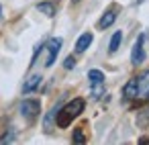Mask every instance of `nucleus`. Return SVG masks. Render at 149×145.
<instances>
[{
  "mask_svg": "<svg viewBox=\"0 0 149 145\" xmlns=\"http://www.w3.org/2000/svg\"><path fill=\"white\" fill-rule=\"evenodd\" d=\"M123 96L127 100H149V70L131 78L123 88Z\"/></svg>",
  "mask_w": 149,
  "mask_h": 145,
  "instance_id": "obj_1",
  "label": "nucleus"
},
{
  "mask_svg": "<svg viewBox=\"0 0 149 145\" xmlns=\"http://www.w3.org/2000/svg\"><path fill=\"white\" fill-rule=\"evenodd\" d=\"M84 106H86V102H84V98H74V100H70L65 106H61V108H57V127H61V129H65L76 116H80L82 114V110H84Z\"/></svg>",
  "mask_w": 149,
  "mask_h": 145,
  "instance_id": "obj_2",
  "label": "nucleus"
},
{
  "mask_svg": "<svg viewBox=\"0 0 149 145\" xmlns=\"http://www.w3.org/2000/svg\"><path fill=\"white\" fill-rule=\"evenodd\" d=\"M19 110H21V114L31 123V121H35V119L39 116V112H41V102L35 100V98H25V100L21 102Z\"/></svg>",
  "mask_w": 149,
  "mask_h": 145,
  "instance_id": "obj_3",
  "label": "nucleus"
},
{
  "mask_svg": "<svg viewBox=\"0 0 149 145\" xmlns=\"http://www.w3.org/2000/svg\"><path fill=\"white\" fill-rule=\"evenodd\" d=\"M61 43H63V41H61L59 37H53V39L47 41V45H45V47H47V59H45V66H47V68H51L53 61L57 59V53H59V49H61Z\"/></svg>",
  "mask_w": 149,
  "mask_h": 145,
  "instance_id": "obj_4",
  "label": "nucleus"
},
{
  "mask_svg": "<svg viewBox=\"0 0 149 145\" xmlns=\"http://www.w3.org/2000/svg\"><path fill=\"white\" fill-rule=\"evenodd\" d=\"M143 41H145V35H139L137 43L133 45V51H131V61L133 66H141L145 61V49H143Z\"/></svg>",
  "mask_w": 149,
  "mask_h": 145,
  "instance_id": "obj_5",
  "label": "nucleus"
},
{
  "mask_svg": "<svg viewBox=\"0 0 149 145\" xmlns=\"http://www.w3.org/2000/svg\"><path fill=\"white\" fill-rule=\"evenodd\" d=\"M116 15H118V6H110V8L102 15V19L98 21V29H108V27L116 21Z\"/></svg>",
  "mask_w": 149,
  "mask_h": 145,
  "instance_id": "obj_6",
  "label": "nucleus"
},
{
  "mask_svg": "<svg viewBox=\"0 0 149 145\" xmlns=\"http://www.w3.org/2000/svg\"><path fill=\"white\" fill-rule=\"evenodd\" d=\"M92 33H84V35H80L78 37V41H76V51L78 53H84L88 47H90V43H92Z\"/></svg>",
  "mask_w": 149,
  "mask_h": 145,
  "instance_id": "obj_7",
  "label": "nucleus"
},
{
  "mask_svg": "<svg viewBox=\"0 0 149 145\" xmlns=\"http://www.w3.org/2000/svg\"><path fill=\"white\" fill-rule=\"evenodd\" d=\"M39 84H41V76H39V74H35V76H31V78L25 82V86H23V92H25V94H29V92L37 90V88H39Z\"/></svg>",
  "mask_w": 149,
  "mask_h": 145,
  "instance_id": "obj_8",
  "label": "nucleus"
},
{
  "mask_svg": "<svg viewBox=\"0 0 149 145\" xmlns=\"http://www.w3.org/2000/svg\"><path fill=\"white\" fill-rule=\"evenodd\" d=\"M37 10L43 13L45 17H53V15H55V6H53L51 2H39V4H37Z\"/></svg>",
  "mask_w": 149,
  "mask_h": 145,
  "instance_id": "obj_9",
  "label": "nucleus"
},
{
  "mask_svg": "<svg viewBox=\"0 0 149 145\" xmlns=\"http://www.w3.org/2000/svg\"><path fill=\"white\" fill-rule=\"evenodd\" d=\"M120 41H123V31H116L114 35H112V39H110V45H108V51L110 53H114L118 47H120Z\"/></svg>",
  "mask_w": 149,
  "mask_h": 145,
  "instance_id": "obj_10",
  "label": "nucleus"
},
{
  "mask_svg": "<svg viewBox=\"0 0 149 145\" xmlns=\"http://www.w3.org/2000/svg\"><path fill=\"white\" fill-rule=\"evenodd\" d=\"M88 80L94 84V82H104V74L100 70H90L88 72Z\"/></svg>",
  "mask_w": 149,
  "mask_h": 145,
  "instance_id": "obj_11",
  "label": "nucleus"
},
{
  "mask_svg": "<svg viewBox=\"0 0 149 145\" xmlns=\"http://www.w3.org/2000/svg\"><path fill=\"white\" fill-rule=\"evenodd\" d=\"M104 94V82H94L92 84V96L94 98H100Z\"/></svg>",
  "mask_w": 149,
  "mask_h": 145,
  "instance_id": "obj_12",
  "label": "nucleus"
},
{
  "mask_svg": "<svg viewBox=\"0 0 149 145\" xmlns=\"http://www.w3.org/2000/svg\"><path fill=\"white\" fill-rule=\"evenodd\" d=\"M84 141H86V137H84L82 129H76L74 131V143H84Z\"/></svg>",
  "mask_w": 149,
  "mask_h": 145,
  "instance_id": "obj_13",
  "label": "nucleus"
},
{
  "mask_svg": "<svg viewBox=\"0 0 149 145\" xmlns=\"http://www.w3.org/2000/svg\"><path fill=\"white\" fill-rule=\"evenodd\" d=\"M74 66H76V57H74V55L65 57V61H63V68H65V70H74Z\"/></svg>",
  "mask_w": 149,
  "mask_h": 145,
  "instance_id": "obj_14",
  "label": "nucleus"
},
{
  "mask_svg": "<svg viewBox=\"0 0 149 145\" xmlns=\"http://www.w3.org/2000/svg\"><path fill=\"white\" fill-rule=\"evenodd\" d=\"M13 139H15V135H13V133H6L4 137H0V143H8V141H13Z\"/></svg>",
  "mask_w": 149,
  "mask_h": 145,
  "instance_id": "obj_15",
  "label": "nucleus"
},
{
  "mask_svg": "<svg viewBox=\"0 0 149 145\" xmlns=\"http://www.w3.org/2000/svg\"><path fill=\"white\" fill-rule=\"evenodd\" d=\"M141 143H149V139H147V137H143V139H141Z\"/></svg>",
  "mask_w": 149,
  "mask_h": 145,
  "instance_id": "obj_16",
  "label": "nucleus"
},
{
  "mask_svg": "<svg viewBox=\"0 0 149 145\" xmlns=\"http://www.w3.org/2000/svg\"><path fill=\"white\" fill-rule=\"evenodd\" d=\"M0 23H2V6H0Z\"/></svg>",
  "mask_w": 149,
  "mask_h": 145,
  "instance_id": "obj_17",
  "label": "nucleus"
},
{
  "mask_svg": "<svg viewBox=\"0 0 149 145\" xmlns=\"http://www.w3.org/2000/svg\"><path fill=\"white\" fill-rule=\"evenodd\" d=\"M74 2H80V0H74Z\"/></svg>",
  "mask_w": 149,
  "mask_h": 145,
  "instance_id": "obj_18",
  "label": "nucleus"
}]
</instances>
